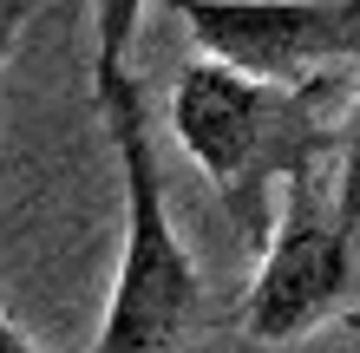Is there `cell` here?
I'll return each instance as SVG.
<instances>
[{"label": "cell", "instance_id": "7", "mask_svg": "<svg viewBox=\"0 0 360 353\" xmlns=\"http://www.w3.org/2000/svg\"><path fill=\"white\" fill-rule=\"evenodd\" d=\"M0 353H46V347H39V340L27 334V327H20V321L7 314V307H0Z\"/></svg>", "mask_w": 360, "mask_h": 353}, {"label": "cell", "instance_id": "2", "mask_svg": "<svg viewBox=\"0 0 360 353\" xmlns=\"http://www.w3.org/2000/svg\"><path fill=\"white\" fill-rule=\"evenodd\" d=\"M98 118L112 131V157H118L124 236H118V275H112V301H105L92 353H184L203 307V275L171 222L144 92L138 86L98 92Z\"/></svg>", "mask_w": 360, "mask_h": 353}, {"label": "cell", "instance_id": "5", "mask_svg": "<svg viewBox=\"0 0 360 353\" xmlns=\"http://www.w3.org/2000/svg\"><path fill=\"white\" fill-rule=\"evenodd\" d=\"M92 13V98L98 92H118V86H138V20H144V0H86Z\"/></svg>", "mask_w": 360, "mask_h": 353}, {"label": "cell", "instance_id": "8", "mask_svg": "<svg viewBox=\"0 0 360 353\" xmlns=\"http://www.w3.org/2000/svg\"><path fill=\"white\" fill-rule=\"evenodd\" d=\"M13 27H20V7L0 0V72H7V53H13Z\"/></svg>", "mask_w": 360, "mask_h": 353}, {"label": "cell", "instance_id": "6", "mask_svg": "<svg viewBox=\"0 0 360 353\" xmlns=\"http://www.w3.org/2000/svg\"><path fill=\"white\" fill-rule=\"evenodd\" d=\"M328 197H334V216H341V229L360 236V92H354V105L341 112V124H334Z\"/></svg>", "mask_w": 360, "mask_h": 353}, {"label": "cell", "instance_id": "1", "mask_svg": "<svg viewBox=\"0 0 360 353\" xmlns=\"http://www.w3.org/2000/svg\"><path fill=\"white\" fill-rule=\"evenodd\" d=\"M334 124H341L334 79L275 86V79H249L223 59H190L171 86V131L249 242L269 236L275 190L302 177H328Z\"/></svg>", "mask_w": 360, "mask_h": 353}, {"label": "cell", "instance_id": "3", "mask_svg": "<svg viewBox=\"0 0 360 353\" xmlns=\"http://www.w3.org/2000/svg\"><path fill=\"white\" fill-rule=\"evenodd\" d=\"M203 59L302 86L360 66V0H171Z\"/></svg>", "mask_w": 360, "mask_h": 353}, {"label": "cell", "instance_id": "4", "mask_svg": "<svg viewBox=\"0 0 360 353\" xmlns=\"http://www.w3.org/2000/svg\"><path fill=\"white\" fill-rule=\"evenodd\" d=\"M347 281H354V236L334 216L328 177L288 183V203L262 236V262L243 301L249 340H262V347L302 340L308 327H321L347 301Z\"/></svg>", "mask_w": 360, "mask_h": 353}]
</instances>
